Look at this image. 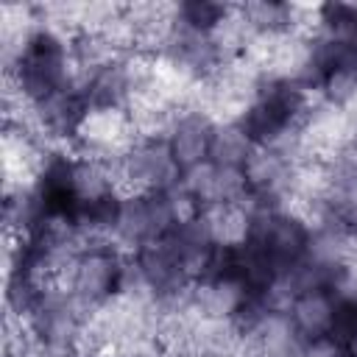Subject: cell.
<instances>
[{
    "mask_svg": "<svg viewBox=\"0 0 357 357\" xmlns=\"http://www.w3.org/2000/svg\"><path fill=\"white\" fill-rule=\"evenodd\" d=\"M212 123L201 114H192V112H184L167 139L170 145V153L176 159V165L181 170H190L201 162L209 159V142H212Z\"/></svg>",
    "mask_w": 357,
    "mask_h": 357,
    "instance_id": "cell-1",
    "label": "cell"
},
{
    "mask_svg": "<svg viewBox=\"0 0 357 357\" xmlns=\"http://www.w3.org/2000/svg\"><path fill=\"white\" fill-rule=\"evenodd\" d=\"M254 139L240 123H223L212 128V142H209V162L220 167H243L245 159L254 151Z\"/></svg>",
    "mask_w": 357,
    "mask_h": 357,
    "instance_id": "cell-3",
    "label": "cell"
},
{
    "mask_svg": "<svg viewBox=\"0 0 357 357\" xmlns=\"http://www.w3.org/2000/svg\"><path fill=\"white\" fill-rule=\"evenodd\" d=\"M335 301L329 293L324 290H307L301 293L293 304H290V321L296 324V329L301 332V337L307 340H321L332 332V321H335Z\"/></svg>",
    "mask_w": 357,
    "mask_h": 357,
    "instance_id": "cell-2",
    "label": "cell"
}]
</instances>
